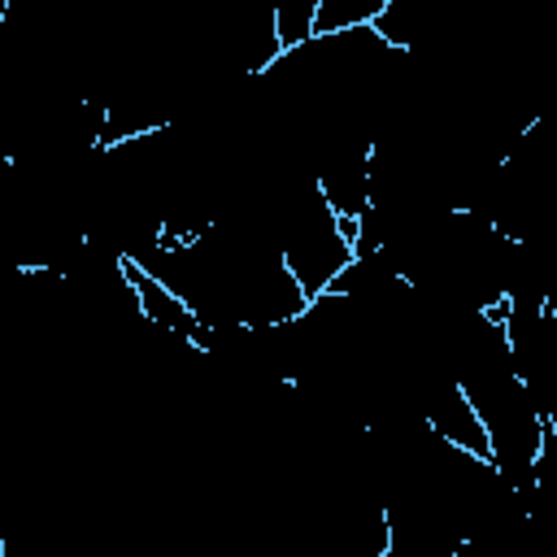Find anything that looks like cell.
<instances>
[{
	"label": "cell",
	"mask_w": 557,
	"mask_h": 557,
	"mask_svg": "<svg viewBox=\"0 0 557 557\" xmlns=\"http://www.w3.org/2000/svg\"><path fill=\"white\" fill-rule=\"evenodd\" d=\"M0 557H13V544H9V535L0 531Z\"/></svg>",
	"instance_id": "7a4b0ae2"
},
{
	"label": "cell",
	"mask_w": 557,
	"mask_h": 557,
	"mask_svg": "<svg viewBox=\"0 0 557 557\" xmlns=\"http://www.w3.org/2000/svg\"><path fill=\"white\" fill-rule=\"evenodd\" d=\"M313 13H318V0H274L270 4V26H274V39L283 52H296L313 39Z\"/></svg>",
	"instance_id": "6da1fadb"
}]
</instances>
